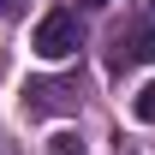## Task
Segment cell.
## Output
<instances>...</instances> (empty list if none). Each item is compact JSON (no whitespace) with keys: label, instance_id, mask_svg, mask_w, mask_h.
<instances>
[{"label":"cell","instance_id":"5","mask_svg":"<svg viewBox=\"0 0 155 155\" xmlns=\"http://www.w3.org/2000/svg\"><path fill=\"white\" fill-rule=\"evenodd\" d=\"M48 155H84V143H78V137H54V143H48Z\"/></svg>","mask_w":155,"mask_h":155},{"label":"cell","instance_id":"3","mask_svg":"<svg viewBox=\"0 0 155 155\" xmlns=\"http://www.w3.org/2000/svg\"><path fill=\"white\" fill-rule=\"evenodd\" d=\"M24 107L30 114H60V107H72V90L66 84H24Z\"/></svg>","mask_w":155,"mask_h":155},{"label":"cell","instance_id":"7","mask_svg":"<svg viewBox=\"0 0 155 155\" xmlns=\"http://www.w3.org/2000/svg\"><path fill=\"white\" fill-rule=\"evenodd\" d=\"M78 6H107V0H78Z\"/></svg>","mask_w":155,"mask_h":155},{"label":"cell","instance_id":"4","mask_svg":"<svg viewBox=\"0 0 155 155\" xmlns=\"http://www.w3.org/2000/svg\"><path fill=\"white\" fill-rule=\"evenodd\" d=\"M131 107H137V119H149V125H155V84H143V96H137Z\"/></svg>","mask_w":155,"mask_h":155},{"label":"cell","instance_id":"6","mask_svg":"<svg viewBox=\"0 0 155 155\" xmlns=\"http://www.w3.org/2000/svg\"><path fill=\"white\" fill-rule=\"evenodd\" d=\"M12 6H18V0H0V12H12Z\"/></svg>","mask_w":155,"mask_h":155},{"label":"cell","instance_id":"2","mask_svg":"<svg viewBox=\"0 0 155 155\" xmlns=\"http://www.w3.org/2000/svg\"><path fill=\"white\" fill-rule=\"evenodd\" d=\"M78 42H84V30H78V12H48V18L36 24V54L48 60V66H60V60L78 54Z\"/></svg>","mask_w":155,"mask_h":155},{"label":"cell","instance_id":"1","mask_svg":"<svg viewBox=\"0 0 155 155\" xmlns=\"http://www.w3.org/2000/svg\"><path fill=\"white\" fill-rule=\"evenodd\" d=\"M149 60H155V18L149 12L114 24V36H107V66H114V72H137V66H149Z\"/></svg>","mask_w":155,"mask_h":155}]
</instances>
